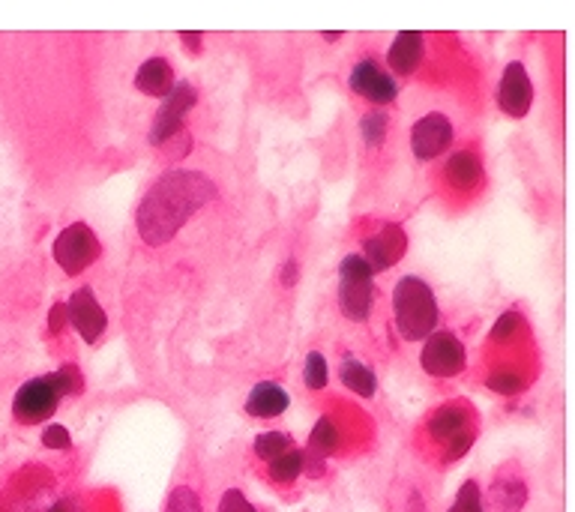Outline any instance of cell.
Returning <instances> with one entry per match:
<instances>
[{"label": "cell", "instance_id": "19", "mask_svg": "<svg viewBox=\"0 0 575 512\" xmlns=\"http://www.w3.org/2000/svg\"><path fill=\"white\" fill-rule=\"evenodd\" d=\"M339 378H342V384H345L351 393H357L360 399H372V396L378 393V378H375V372H372L366 363H360L357 357H345V363H342V369H339Z\"/></svg>", "mask_w": 575, "mask_h": 512}, {"label": "cell", "instance_id": "17", "mask_svg": "<svg viewBox=\"0 0 575 512\" xmlns=\"http://www.w3.org/2000/svg\"><path fill=\"white\" fill-rule=\"evenodd\" d=\"M135 87L144 93V96H159L165 99L174 87V69L165 57H150L138 66L135 72Z\"/></svg>", "mask_w": 575, "mask_h": 512}, {"label": "cell", "instance_id": "9", "mask_svg": "<svg viewBox=\"0 0 575 512\" xmlns=\"http://www.w3.org/2000/svg\"><path fill=\"white\" fill-rule=\"evenodd\" d=\"M351 90L375 105H390L399 96V84L390 72H384V66L372 57H363L360 63H354L351 78H348Z\"/></svg>", "mask_w": 575, "mask_h": 512}, {"label": "cell", "instance_id": "12", "mask_svg": "<svg viewBox=\"0 0 575 512\" xmlns=\"http://www.w3.org/2000/svg\"><path fill=\"white\" fill-rule=\"evenodd\" d=\"M498 105L510 117H525L534 105V84L528 78L525 63L513 60L504 66L501 84H498Z\"/></svg>", "mask_w": 575, "mask_h": 512}, {"label": "cell", "instance_id": "7", "mask_svg": "<svg viewBox=\"0 0 575 512\" xmlns=\"http://www.w3.org/2000/svg\"><path fill=\"white\" fill-rule=\"evenodd\" d=\"M198 102V90L189 81H174L171 93L162 99L156 117H153V129H150V144L165 147L180 129H183V114Z\"/></svg>", "mask_w": 575, "mask_h": 512}, {"label": "cell", "instance_id": "11", "mask_svg": "<svg viewBox=\"0 0 575 512\" xmlns=\"http://www.w3.org/2000/svg\"><path fill=\"white\" fill-rule=\"evenodd\" d=\"M453 144V123L447 114L441 111H432V114H423L414 129H411V150L417 159L429 162L435 156H441L447 147Z\"/></svg>", "mask_w": 575, "mask_h": 512}, {"label": "cell", "instance_id": "26", "mask_svg": "<svg viewBox=\"0 0 575 512\" xmlns=\"http://www.w3.org/2000/svg\"><path fill=\"white\" fill-rule=\"evenodd\" d=\"M165 512H204V504H201V495L195 489L177 486L165 501Z\"/></svg>", "mask_w": 575, "mask_h": 512}, {"label": "cell", "instance_id": "1", "mask_svg": "<svg viewBox=\"0 0 575 512\" xmlns=\"http://www.w3.org/2000/svg\"><path fill=\"white\" fill-rule=\"evenodd\" d=\"M216 198V183L201 171H165L138 204V234L147 246H162L177 237V231Z\"/></svg>", "mask_w": 575, "mask_h": 512}, {"label": "cell", "instance_id": "30", "mask_svg": "<svg viewBox=\"0 0 575 512\" xmlns=\"http://www.w3.org/2000/svg\"><path fill=\"white\" fill-rule=\"evenodd\" d=\"M219 512H258V510L249 504V498H246L240 489H228V492L219 498Z\"/></svg>", "mask_w": 575, "mask_h": 512}, {"label": "cell", "instance_id": "35", "mask_svg": "<svg viewBox=\"0 0 575 512\" xmlns=\"http://www.w3.org/2000/svg\"><path fill=\"white\" fill-rule=\"evenodd\" d=\"M45 512H78V507H75V501H54V504H48Z\"/></svg>", "mask_w": 575, "mask_h": 512}, {"label": "cell", "instance_id": "22", "mask_svg": "<svg viewBox=\"0 0 575 512\" xmlns=\"http://www.w3.org/2000/svg\"><path fill=\"white\" fill-rule=\"evenodd\" d=\"M294 447V441H291V435L288 432H261L258 438H255V444H252V450H255V456L261 459V462H273L276 456H282V453H288Z\"/></svg>", "mask_w": 575, "mask_h": 512}, {"label": "cell", "instance_id": "24", "mask_svg": "<svg viewBox=\"0 0 575 512\" xmlns=\"http://www.w3.org/2000/svg\"><path fill=\"white\" fill-rule=\"evenodd\" d=\"M447 512H486V498L474 480H465Z\"/></svg>", "mask_w": 575, "mask_h": 512}, {"label": "cell", "instance_id": "21", "mask_svg": "<svg viewBox=\"0 0 575 512\" xmlns=\"http://www.w3.org/2000/svg\"><path fill=\"white\" fill-rule=\"evenodd\" d=\"M339 444H342V435H339V426L330 420V417H321L318 423H315V429H312V435H309V453H315V456H321V459H330L336 450H339Z\"/></svg>", "mask_w": 575, "mask_h": 512}, {"label": "cell", "instance_id": "13", "mask_svg": "<svg viewBox=\"0 0 575 512\" xmlns=\"http://www.w3.org/2000/svg\"><path fill=\"white\" fill-rule=\"evenodd\" d=\"M471 432H474V417L465 402H447L429 420V438L441 447H447L456 438H465Z\"/></svg>", "mask_w": 575, "mask_h": 512}, {"label": "cell", "instance_id": "27", "mask_svg": "<svg viewBox=\"0 0 575 512\" xmlns=\"http://www.w3.org/2000/svg\"><path fill=\"white\" fill-rule=\"evenodd\" d=\"M489 390L492 393H501V396H516L525 390V378L516 375V372H498L489 378Z\"/></svg>", "mask_w": 575, "mask_h": 512}, {"label": "cell", "instance_id": "3", "mask_svg": "<svg viewBox=\"0 0 575 512\" xmlns=\"http://www.w3.org/2000/svg\"><path fill=\"white\" fill-rule=\"evenodd\" d=\"M375 276L363 255H345L339 264V309L348 321H366L372 315Z\"/></svg>", "mask_w": 575, "mask_h": 512}, {"label": "cell", "instance_id": "31", "mask_svg": "<svg viewBox=\"0 0 575 512\" xmlns=\"http://www.w3.org/2000/svg\"><path fill=\"white\" fill-rule=\"evenodd\" d=\"M42 444H45L48 450H69V447H72V438H69V432H66L63 426H48V429L42 432Z\"/></svg>", "mask_w": 575, "mask_h": 512}, {"label": "cell", "instance_id": "32", "mask_svg": "<svg viewBox=\"0 0 575 512\" xmlns=\"http://www.w3.org/2000/svg\"><path fill=\"white\" fill-rule=\"evenodd\" d=\"M63 327H66V306L54 303L51 312H48V333L57 336V333H63Z\"/></svg>", "mask_w": 575, "mask_h": 512}, {"label": "cell", "instance_id": "10", "mask_svg": "<svg viewBox=\"0 0 575 512\" xmlns=\"http://www.w3.org/2000/svg\"><path fill=\"white\" fill-rule=\"evenodd\" d=\"M405 252H408V234H405L402 225L390 222V225H384L381 231H375V234L366 240L363 258H366L372 276H378V273L393 270V267L405 258Z\"/></svg>", "mask_w": 575, "mask_h": 512}, {"label": "cell", "instance_id": "16", "mask_svg": "<svg viewBox=\"0 0 575 512\" xmlns=\"http://www.w3.org/2000/svg\"><path fill=\"white\" fill-rule=\"evenodd\" d=\"M444 177H447V183H450L453 189L471 192V189H477V186L483 183V162H480V156L471 153V150H456V153L447 159V165H444Z\"/></svg>", "mask_w": 575, "mask_h": 512}, {"label": "cell", "instance_id": "4", "mask_svg": "<svg viewBox=\"0 0 575 512\" xmlns=\"http://www.w3.org/2000/svg\"><path fill=\"white\" fill-rule=\"evenodd\" d=\"M63 393H60V384H57V375H39V378H30L27 384L18 387L15 399H12V417L24 426H33V423H45L57 405H60Z\"/></svg>", "mask_w": 575, "mask_h": 512}, {"label": "cell", "instance_id": "6", "mask_svg": "<svg viewBox=\"0 0 575 512\" xmlns=\"http://www.w3.org/2000/svg\"><path fill=\"white\" fill-rule=\"evenodd\" d=\"M423 372L432 378H456L465 372L468 366V351L462 345V339L450 330H435L420 354Z\"/></svg>", "mask_w": 575, "mask_h": 512}, {"label": "cell", "instance_id": "25", "mask_svg": "<svg viewBox=\"0 0 575 512\" xmlns=\"http://www.w3.org/2000/svg\"><path fill=\"white\" fill-rule=\"evenodd\" d=\"M327 381H330V369H327V360H324V354H318V351H312L309 357H306V366H303V384L309 387V390H324L327 387Z\"/></svg>", "mask_w": 575, "mask_h": 512}, {"label": "cell", "instance_id": "2", "mask_svg": "<svg viewBox=\"0 0 575 512\" xmlns=\"http://www.w3.org/2000/svg\"><path fill=\"white\" fill-rule=\"evenodd\" d=\"M393 318L405 342H426L441 321L435 291L420 276H402L393 288Z\"/></svg>", "mask_w": 575, "mask_h": 512}, {"label": "cell", "instance_id": "14", "mask_svg": "<svg viewBox=\"0 0 575 512\" xmlns=\"http://www.w3.org/2000/svg\"><path fill=\"white\" fill-rule=\"evenodd\" d=\"M288 405H291V396L285 387H279L276 381H261L252 387L246 399V414L255 420H273V417H282Z\"/></svg>", "mask_w": 575, "mask_h": 512}, {"label": "cell", "instance_id": "20", "mask_svg": "<svg viewBox=\"0 0 575 512\" xmlns=\"http://www.w3.org/2000/svg\"><path fill=\"white\" fill-rule=\"evenodd\" d=\"M267 477L276 486H294L303 477V450L291 447L288 453H282L273 462H267Z\"/></svg>", "mask_w": 575, "mask_h": 512}, {"label": "cell", "instance_id": "18", "mask_svg": "<svg viewBox=\"0 0 575 512\" xmlns=\"http://www.w3.org/2000/svg\"><path fill=\"white\" fill-rule=\"evenodd\" d=\"M489 498L498 512H519L528 504V486L522 477H498Z\"/></svg>", "mask_w": 575, "mask_h": 512}, {"label": "cell", "instance_id": "15", "mask_svg": "<svg viewBox=\"0 0 575 512\" xmlns=\"http://www.w3.org/2000/svg\"><path fill=\"white\" fill-rule=\"evenodd\" d=\"M423 54H426V48H423V33H417V30H402V33H396V39H393V45H390V51H387V63H390V69L399 72V75H414V72L420 69V63H423Z\"/></svg>", "mask_w": 575, "mask_h": 512}, {"label": "cell", "instance_id": "36", "mask_svg": "<svg viewBox=\"0 0 575 512\" xmlns=\"http://www.w3.org/2000/svg\"><path fill=\"white\" fill-rule=\"evenodd\" d=\"M324 39H327V42H336V39H342V33H339V30H336V33H333V30H327V33H324Z\"/></svg>", "mask_w": 575, "mask_h": 512}, {"label": "cell", "instance_id": "34", "mask_svg": "<svg viewBox=\"0 0 575 512\" xmlns=\"http://www.w3.org/2000/svg\"><path fill=\"white\" fill-rule=\"evenodd\" d=\"M282 282H285L288 288L297 285V261H285V267H282Z\"/></svg>", "mask_w": 575, "mask_h": 512}, {"label": "cell", "instance_id": "8", "mask_svg": "<svg viewBox=\"0 0 575 512\" xmlns=\"http://www.w3.org/2000/svg\"><path fill=\"white\" fill-rule=\"evenodd\" d=\"M63 306H66V324H72L75 333H78L87 345L99 342V336H102L105 327H108V315H105L102 303L96 300L93 288H90V285L78 288Z\"/></svg>", "mask_w": 575, "mask_h": 512}, {"label": "cell", "instance_id": "29", "mask_svg": "<svg viewBox=\"0 0 575 512\" xmlns=\"http://www.w3.org/2000/svg\"><path fill=\"white\" fill-rule=\"evenodd\" d=\"M54 375H57V384H60V393H63V396H78V393L84 390V378H81V372H78L75 366H63V369H57Z\"/></svg>", "mask_w": 575, "mask_h": 512}, {"label": "cell", "instance_id": "23", "mask_svg": "<svg viewBox=\"0 0 575 512\" xmlns=\"http://www.w3.org/2000/svg\"><path fill=\"white\" fill-rule=\"evenodd\" d=\"M387 129H390L387 111H369V114H363V120H360V135H363V141H366L369 147H381L384 138H387Z\"/></svg>", "mask_w": 575, "mask_h": 512}, {"label": "cell", "instance_id": "5", "mask_svg": "<svg viewBox=\"0 0 575 512\" xmlns=\"http://www.w3.org/2000/svg\"><path fill=\"white\" fill-rule=\"evenodd\" d=\"M96 258H99V240H96V234L84 222H75V225H69V228H63L57 234V240H54V261L60 264V270L66 276L84 273Z\"/></svg>", "mask_w": 575, "mask_h": 512}, {"label": "cell", "instance_id": "33", "mask_svg": "<svg viewBox=\"0 0 575 512\" xmlns=\"http://www.w3.org/2000/svg\"><path fill=\"white\" fill-rule=\"evenodd\" d=\"M180 42H183L189 51H195V54L201 51V33H198V30H195V33H192V30H180Z\"/></svg>", "mask_w": 575, "mask_h": 512}, {"label": "cell", "instance_id": "28", "mask_svg": "<svg viewBox=\"0 0 575 512\" xmlns=\"http://www.w3.org/2000/svg\"><path fill=\"white\" fill-rule=\"evenodd\" d=\"M522 327V318H519V312H504L498 321H495V327H492V342H510L513 336H516V330Z\"/></svg>", "mask_w": 575, "mask_h": 512}]
</instances>
